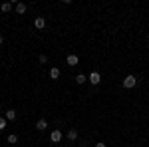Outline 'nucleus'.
Here are the masks:
<instances>
[{
  "label": "nucleus",
  "mask_w": 149,
  "mask_h": 147,
  "mask_svg": "<svg viewBox=\"0 0 149 147\" xmlns=\"http://www.w3.org/2000/svg\"><path fill=\"white\" fill-rule=\"evenodd\" d=\"M137 86V78L135 76H125L123 78V88L125 90H131V88H135Z\"/></svg>",
  "instance_id": "1"
},
{
  "label": "nucleus",
  "mask_w": 149,
  "mask_h": 147,
  "mask_svg": "<svg viewBox=\"0 0 149 147\" xmlns=\"http://www.w3.org/2000/svg\"><path fill=\"white\" fill-rule=\"evenodd\" d=\"M88 79H90V84H92V86H97V84L102 82V74H100V72H92Z\"/></svg>",
  "instance_id": "2"
},
{
  "label": "nucleus",
  "mask_w": 149,
  "mask_h": 147,
  "mask_svg": "<svg viewBox=\"0 0 149 147\" xmlns=\"http://www.w3.org/2000/svg\"><path fill=\"white\" fill-rule=\"evenodd\" d=\"M50 141H52V143H60V141H62V131H60V129H54V131L50 133Z\"/></svg>",
  "instance_id": "3"
},
{
  "label": "nucleus",
  "mask_w": 149,
  "mask_h": 147,
  "mask_svg": "<svg viewBox=\"0 0 149 147\" xmlns=\"http://www.w3.org/2000/svg\"><path fill=\"white\" fill-rule=\"evenodd\" d=\"M66 62H68V66H78L80 58L76 56V54H68V58H66Z\"/></svg>",
  "instance_id": "4"
},
{
  "label": "nucleus",
  "mask_w": 149,
  "mask_h": 147,
  "mask_svg": "<svg viewBox=\"0 0 149 147\" xmlns=\"http://www.w3.org/2000/svg\"><path fill=\"white\" fill-rule=\"evenodd\" d=\"M36 129H38V131H46L48 129V121L46 119H38V121H36Z\"/></svg>",
  "instance_id": "5"
},
{
  "label": "nucleus",
  "mask_w": 149,
  "mask_h": 147,
  "mask_svg": "<svg viewBox=\"0 0 149 147\" xmlns=\"http://www.w3.org/2000/svg\"><path fill=\"white\" fill-rule=\"evenodd\" d=\"M44 26H46V20H44L42 16H38V18L34 20V28H38V30H42Z\"/></svg>",
  "instance_id": "6"
},
{
  "label": "nucleus",
  "mask_w": 149,
  "mask_h": 147,
  "mask_svg": "<svg viewBox=\"0 0 149 147\" xmlns=\"http://www.w3.org/2000/svg\"><path fill=\"white\" fill-rule=\"evenodd\" d=\"M68 139L70 141H76V139H78V129H74V127L68 129Z\"/></svg>",
  "instance_id": "7"
},
{
  "label": "nucleus",
  "mask_w": 149,
  "mask_h": 147,
  "mask_svg": "<svg viewBox=\"0 0 149 147\" xmlns=\"http://www.w3.org/2000/svg\"><path fill=\"white\" fill-rule=\"evenodd\" d=\"M4 117H6V121H14L16 119V109H8Z\"/></svg>",
  "instance_id": "8"
},
{
  "label": "nucleus",
  "mask_w": 149,
  "mask_h": 147,
  "mask_svg": "<svg viewBox=\"0 0 149 147\" xmlns=\"http://www.w3.org/2000/svg\"><path fill=\"white\" fill-rule=\"evenodd\" d=\"M14 8H16V12H18V14H24V12H26V8H28V6H26V4H24V2H18V4H16V6H14Z\"/></svg>",
  "instance_id": "9"
},
{
  "label": "nucleus",
  "mask_w": 149,
  "mask_h": 147,
  "mask_svg": "<svg viewBox=\"0 0 149 147\" xmlns=\"http://www.w3.org/2000/svg\"><path fill=\"white\" fill-rule=\"evenodd\" d=\"M0 10L4 12V14H8V12L12 10V2H4V4H2V6H0Z\"/></svg>",
  "instance_id": "10"
},
{
  "label": "nucleus",
  "mask_w": 149,
  "mask_h": 147,
  "mask_svg": "<svg viewBox=\"0 0 149 147\" xmlns=\"http://www.w3.org/2000/svg\"><path fill=\"white\" fill-rule=\"evenodd\" d=\"M50 78H52V79L60 78V68H52V70H50Z\"/></svg>",
  "instance_id": "11"
},
{
  "label": "nucleus",
  "mask_w": 149,
  "mask_h": 147,
  "mask_svg": "<svg viewBox=\"0 0 149 147\" xmlns=\"http://www.w3.org/2000/svg\"><path fill=\"white\" fill-rule=\"evenodd\" d=\"M86 79H88V78H86L84 74H78V76H76V84H80V86H81V84H86Z\"/></svg>",
  "instance_id": "12"
},
{
  "label": "nucleus",
  "mask_w": 149,
  "mask_h": 147,
  "mask_svg": "<svg viewBox=\"0 0 149 147\" xmlns=\"http://www.w3.org/2000/svg\"><path fill=\"white\" fill-rule=\"evenodd\" d=\"M8 143H18V135H14V133L8 135Z\"/></svg>",
  "instance_id": "13"
},
{
  "label": "nucleus",
  "mask_w": 149,
  "mask_h": 147,
  "mask_svg": "<svg viewBox=\"0 0 149 147\" xmlns=\"http://www.w3.org/2000/svg\"><path fill=\"white\" fill-rule=\"evenodd\" d=\"M38 60H40L42 64H46V62H48V56H46V54H40V56H38Z\"/></svg>",
  "instance_id": "14"
},
{
  "label": "nucleus",
  "mask_w": 149,
  "mask_h": 147,
  "mask_svg": "<svg viewBox=\"0 0 149 147\" xmlns=\"http://www.w3.org/2000/svg\"><path fill=\"white\" fill-rule=\"evenodd\" d=\"M6 127V117H0V129H4Z\"/></svg>",
  "instance_id": "15"
},
{
  "label": "nucleus",
  "mask_w": 149,
  "mask_h": 147,
  "mask_svg": "<svg viewBox=\"0 0 149 147\" xmlns=\"http://www.w3.org/2000/svg\"><path fill=\"white\" fill-rule=\"evenodd\" d=\"M95 147H107L105 143H95Z\"/></svg>",
  "instance_id": "16"
},
{
  "label": "nucleus",
  "mask_w": 149,
  "mask_h": 147,
  "mask_svg": "<svg viewBox=\"0 0 149 147\" xmlns=\"http://www.w3.org/2000/svg\"><path fill=\"white\" fill-rule=\"evenodd\" d=\"M2 42H4V38H2V32H0V46H2Z\"/></svg>",
  "instance_id": "17"
}]
</instances>
